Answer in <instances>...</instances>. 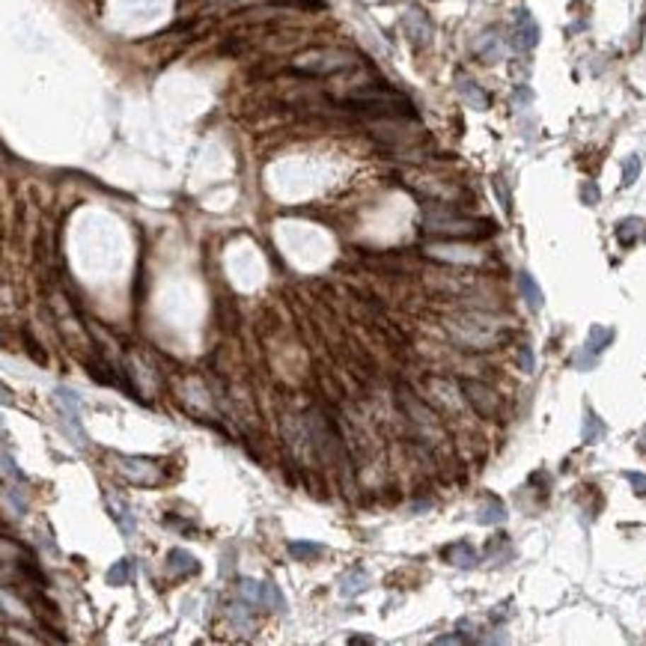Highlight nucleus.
<instances>
[{
	"instance_id": "obj_11",
	"label": "nucleus",
	"mask_w": 646,
	"mask_h": 646,
	"mask_svg": "<svg viewBox=\"0 0 646 646\" xmlns=\"http://www.w3.org/2000/svg\"><path fill=\"white\" fill-rule=\"evenodd\" d=\"M611 340H613V331H611V328L593 325V328H590V337H587V352H590V354L605 352V349L611 346Z\"/></svg>"
},
{
	"instance_id": "obj_8",
	"label": "nucleus",
	"mask_w": 646,
	"mask_h": 646,
	"mask_svg": "<svg viewBox=\"0 0 646 646\" xmlns=\"http://www.w3.org/2000/svg\"><path fill=\"white\" fill-rule=\"evenodd\" d=\"M120 462H122V471L128 473V480H134L137 485H152L158 480V473H149V471L143 473V468H149L146 458H128V456H122Z\"/></svg>"
},
{
	"instance_id": "obj_21",
	"label": "nucleus",
	"mask_w": 646,
	"mask_h": 646,
	"mask_svg": "<svg viewBox=\"0 0 646 646\" xmlns=\"http://www.w3.org/2000/svg\"><path fill=\"white\" fill-rule=\"evenodd\" d=\"M519 361H521V369H524V372H533V349H530V346H521Z\"/></svg>"
},
{
	"instance_id": "obj_17",
	"label": "nucleus",
	"mask_w": 646,
	"mask_h": 646,
	"mask_svg": "<svg viewBox=\"0 0 646 646\" xmlns=\"http://www.w3.org/2000/svg\"><path fill=\"white\" fill-rule=\"evenodd\" d=\"M110 512H113V519H117V524L125 530L128 536L134 533V519L128 515V507L122 504V500H110Z\"/></svg>"
},
{
	"instance_id": "obj_13",
	"label": "nucleus",
	"mask_w": 646,
	"mask_h": 646,
	"mask_svg": "<svg viewBox=\"0 0 646 646\" xmlns=\"http://www.w3.org/2000/svg\"><path fill=\"white\" fill-rule=\"evenodd\" d=\"M613 236H616V241H620L623 248H631V245H635V238L640 236V221L638 218L620 221V224H616V229H613Z\"/></svg>"
},
{
	"instance_id": "obj_10",
	"label": "nucleus",
	"mask_w": 646,
	"mask_h": 646,
	"mask_svg": "<svg viewBox=\"0 0 646 646\" xmlns=\"http://www.w3.org/2000/svg\"><path fill=\"white\" fill-rule=\"evenodd\" d=\"M134 572H137L134 560H132V557H122V560H117V563L108 569V584L122 587V584H128V581L134 578Z\"/></svg>"
},
{
	"instance_id": "obj_12",
	"label": "nucleus",
	"mask_w": 646,
	"mask_h": 646,
	"mask_svg": "<svg viewBox=\"0 0 646 646\" xmlns=\"http://www.w3.org/2000/svg\"><path fill=\"white\" fill-rule=\"evenodd\" d=\"M167 563H170V569H173V572H182V575H191V572L200 569V563L194 560V554H191V551H182V548H173V551H170V560H167Z\"/></svg>"
},
{
	"instance_id": "obj_20",
	"label": "nucleus",
	"mask_w": 646,
	"mask_h": 646,
	"mask_svg": "<svg viewBox=\"0 0 646 646\" xmlns=\"http://www.w3.org/2000/svg\"><path fill=\"white\" fill-rule=\"evenodd\" d=\"M4 471H6V477H16L18 483H24V473L16 468V462H12V456H9V453H4Z\"/></svg>"
},
{
	"instance_id": "obj_19",
	"label": "nucleus",
	"mask_w": 646,
	"mask_h": 646,
	"mask_svg": "<svg viewBox=\"0 0 646 646\" xmlns=\"http://www.w3.org/2000/svg\"><path fill=\"white\" fill-rule=\"evenodd\" d=\"M638 173H640V155L625 158V164H623V185H631V182L638 179Z\"/></svg>"
},
{
	"instance_id": "obj_5",
	"label": "nucleus",
	"mask_w": 646,
	"mask_h": 646,
	"mask_svg": "<svg viewBox=\"0 0 646 646\" xmlns=\"http://www.w3.org/2000/svg\"><path fill=\"white\" fill-rule=\"evenodd\" d=\"M241 596H245L248 605L268 608V601H271V584L268 581H241Z\"/></svg>"
},
{
	"instance_id": "obj_24",
	"label": "nucleus",
	"mask_w": 646,
	"mask_h": 646,
	"mask_svg": "<svg viewBox=\"0 0 646 646\" xmlns=\"http://www.w3.org/2000/svg\"><path fill=\"white\" fill-rule=\"evenodd\" d=\"M643 241H646V233H643Z\"/></svg>"
},
{
	"instance_id": "obj_6",
	"label": "nucleus",
	"mask_w": 646,
	"mask_h": 646,
	"mask_svg": "<svg viewBox=\"0 0 646 646\" xmlns=\"http://www.w3.org/2000/svg\"><path fill=\"white\" fill-rule=\"evenodd\" d=\"M444 557H447L450 563L458 566V569L477 566V551H473L468 542H453V545H447V548H444Z\"/></svg>"
},
{
	"instance_id": "obj_23",
	"label": "nucleus",
	"mask_w": 646,
	"mask_h": 646,
	"mask_svg": "<svg viewBox=\"0 0 646 646\" xmlns=\"http://www.w3.org/2000/svg\"><path fill=\"white\" fill-rule=\"evenodd\" d=\"M584 200H587V203H596V200H599V188H596V185H587V188H584Z\"/></svg>"
},
{
	"instance_id": "obj_4",
	"label": "nucleus",
	"mask_w": 646,
	"mask_h": 646,
	"mask_svg": "<svg viewBox=\"0 0 646 646\" xmlns=\"http://www.w3.org/2000/svg\"><path fill=\"white\" fill-rule=\"evenodd\" d=\"M458 93H462V98L471 105V108H477V110H485L492 105V98L489 93H485L477 81H471V78H458Z\"/></svg>"
},
{
	"instance_id": "obj_22",
	"label": "nucleus",
	"mask_w": 646,
	"mask_h": 646,
	"mask_svg": "<svg viewBox=\"0 0 646 646\" xmlns=\"http://www.w3.org/2000/svg\"><path fill=\"white\" fill-rule=\"evenodd\" d=\"M625 477H628V483L635 485L638 492H646V473H635V471H628Z\"/></svg>"
},
{
	"instance_id": "obj_16",
	"label": "nucleus",
	"mask_w": 646,
	"mask_h": 646,
	"mask_svg": "<svg viewBox=\"0 0 646 646\" xmlns=\"http://www.w3.org/2000/svg\"><path fill=\"white\" fill-rule=\"evenodd\" d=\"M289 554L295 560H316L322 554V545L319 542H307V539H301V542H289Z\"/></svg>"
},
{
	"instance_id": "obj_3",
	"label": "nucleus",
	"mask_w": 646,
	"mask_h": 646,
	"mask_svg": "<svg viewBox=\"0 0 646 646\" xmlns=\"http://www.w3.org/2000/svg\"><path fill=\"white\" fill-rule=\"evenodd\" d=\"M369 584H372V578L367 575V572H364L361 566H354V569H349L346 575L340 578V593L346 596V599H354V596L367 593V590H369Z\"/></svg>"
},
{
	"instance_id": "obj_14",
	"label": "nucleus",
	"mask_w": 646,
	"mask_h": 646,
	"mask_svg": "<svg viewBox=\"0 0 646 646\" xmlns=\"http://www.w3.org/2000/svg\"><path fill=\"white\" fill-rule=\"evenodd\" d=\"M477 519H480V524H500V521H507V509H504V504H500L497 497H492L489 504H483Z\"/></svg>"
},
{
	"instance_id": "obj_9",
	"label": "nucleus",
	"mask_w": 646,
	"mask_h": 646,
	"mask_svg": "<svg viewBox=\"0 0 646 646\" xmlns=\"http://www.w3.org/2000/svg\"><path fill=\"white\" fill-rule=\"evenodd\" d=\"M519 289H521V298L527 301L530 310H539V307L545 304V295H542L539 283L533 280V275H530V271H521V275H519Z\"/></svg>"
},
{
	"instance_id": "obj_2",
	"label": "nucleus",
	"mask_w": 646,
	"mask_h": 646,
	"mask_svg": "<svg viewBox=\"0 0 646 646\" xmlns=\"http://www.w3.org/2000/svg\"><path fill=\"white\" fill-rule=\"evenodd\" d=\"M512 45L519 51H530L539 45V24L533 21L527 9L515 12V30H512Z\"/></svg>"
},
{
	"instance_id": "obj_7",
	"label": "nucleus",
	"mask_w": 646,
	"mask_h": 646,
	"mask_svg": "<svg viewBox=\"0 0 646 646\" xmlns=\"http://www.w3.org/2000/svg\"><path fill=\"white\" fill-rule=\"evenodd\" d=\"M477 54L483 57L485 63H497L500 57H504V42H500V36H497L495 30L483 33V36L477 39Z\"/></svg>"
},
{
	"instance_id": "obj_15",
	"label": "nucleus",
	"mask_w": 646,
	"mask_h": 646,
	"mask_svg": "<svg viewBox=\"0 0 646 646\" xmlns=\"http://www.w3.org/2000/svg\"><path fill=\"white\" fill-rule=\"evenodd\" d=\"M601 438H605V423H601L593 411H587V417H584V441L587 444H599Z\"/></svg>"
},
{
	"instance_id": "obj_1",
	"label": "nucleus",
	"mask_w": 646,
	"mask_h": 646,
	"mask_svg": "<svg viewBox=\"0 0 646 646\" xmlns=\"http://www.w3.org/2000/svg\"><path fill=\"white\" fill-rule=\"evenodd\" d=\"M57 405H60V423H63V432H69L71 438H75L78 447H83L87 444V432H83V426H81V396L75 391H69V387H57Z\"/></svg>"
},
{
	"instance_id": "obj_18",
	"label": "nucleus",
	"mask_w": 646,
	"mask_h": 646,
	"mask_svg": "<svg viewBox=\"0 0 646 646\" xmlns=\"http://www.w3.org/2000/svg\"><path fill=\"white\" fill-rule=\"evenodd\" d=\"M4 495H6V504L16 507V515H24V512H27V500L21 497V492L16 489V485H6Z\"/></svg>"
}]
</instances>
